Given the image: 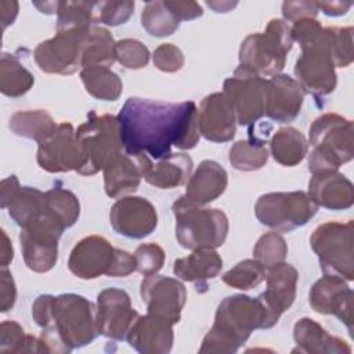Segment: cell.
<instances>
[{"label": "cell", "instance_id": "obj_1", "mask_svg": "<svg viewBox=\"0 0 354 354\" xmlns=\"http://www.w3.org/2000/svg\"><path fill=\"white\" fill-rule=\"evenodd\" d=\"M120 138L127 155L169 156L171 147L192 149L199 141L198 109L194 101L162 102L130 97L118 115Z\"/></svg>", "mask_w": 354, "mask_h": 354}, {"label": "cell", "instance_id": "obj_2", "mask_svg": "<svg viewBox=\"0 0 354 354\" xmlns=\"http://www.w3.org/2000/svg\"><path fill=\"white\" fill-rule=\"evenodd\" d=\"M32 317L43 329L40 353H69L100 335L97 307L80 295H41L32 304Z\"/></svg>", "mask_w": 354, "mask_h": 354}, {"label": "cell", "instance_id": "obj_3", "mask_svg": "<svg viewBox=\"0 0 354 354\" xmlns=\"http://www.w3.org/2000/svg\"><path fill=\"white\" fill-rule=\"evenodd\" d=\"M277 322L259 296H228L218 304L214 324L203 337L199 353H236L254 329H270Z\"/></svg>", "mask_w": 354, "mask_h": 354}, {"label": "cell", "instance_id": "obj_4", "mask_svg": "<svg viewBox=\"0 0 354 354\" xmlns=\"http://www.w3.org/2000/svg\"><path fill=\"white\" fill-rule=\"evenodd\" d=\"M353 122L337 113L318 116L310 127L308 170L311 174L339 170L353 159Z\"/></svg>", "mask_w": 354, "mask_h": 354}, {"label": "cell", "instance_id": "obj_5", "mask_svg": "<svg viewBox=\"0 0 354 354\" xmlns=\"http://www.w3.org/2000/svg\"><path fill=\"white\" fill-rule=\"evenodd\" d=\"M176 238L185 249L220 248L228 234V218L220 209H209L180 196L173 203Z\"/></svg>", "mask_w": 354, "mask_h": 354}, {"label": "cell", "instance_id": "obj_6", "mask_svg": "<svg viewBox=\"0 0 354 354\" xmlns=\"http://www.w3.org/2000/svg\"><path fill=\"white\" fill-rule=\"evenodd\" d=\"M293 39L290 26L279 18L268 22L264 32L250 33L239 48V65L246 66L263 76L278 75L292 50Z\"/></svg>", "mask_w": 354, "mask_h": 354}, {"label": "cell", "instance_id": "obj_7", "mask_svg": "<svg viewBox=\"0 0 354 354\" xmlns=\"http://www.w3.org/2000/svg\"><path fill=\"white\" fill-rule=\"evenodd\" d=\"M75 138L83 160L79 170L82 176L98 173L123 148L118 116L108 113L97 115L94 111L88 112L87 120L75 131Z\"/></svg>", "mask_w": 354, "mask_h": 354}, {"label": "cell", "instance_id": "obj_8", "mask_svg": "<svg viewBox=\"0 0 354 354\" xmlns=\"http://www.w3.org/2000/svg\"><path fill=\"white\" fill-rule=\"evenodd\" d=\"M353 232V220L347 223L328 221L313 231L310 243L324 274L336 275L346 281L354 279Z\"/></svg>", "mask_w": 354, "mask_h": 354}, {"label": "cell", "instance_id": "obj_9", "mask_svg": "<svg viewBox=\"0 0 354 354\" xmlns=\"http://www.w3.org/2000/svg\"><path fill=\"white\" fill-rule=\"evenodd\" d=\"M318 206L303 191L270 192L261 195L254 205L257 220L278 232H289L307 224Z\"/></svg>", "mask_w": 354, "mask_h": 354}, {"label": "cell", "instance_id": "obj_10", "mask_svg": "<svg viewBox=\"0 0 354 354\" xmlns=\"http://www.w3.org/2000/svg\"><path fill=\"white\" fill-rule=\"evenodd\" d=\"M93 26L61 29L54 37L37 44L33 53L37 66L46 73H75L80 69L82 55Z\"/></svg>", "mask_w": 354, "mask_h": 354}, {"label": "cell", "instance_id": "obj_11", "mask_svg": "<svg viewBox=\"0 0 354 354\" xmlns=\"http://www.w3.org/2000/svg\"><path fill=\"white\" fill-rule=\"evenodd\" d=\"M301 55L296 61L295 75L304 93L315 97L330 94L336 88L335 64L328 47L325 28L314 39L300 44Z\"/></svg>", "mask_w": 354, "mask_h": 354}, {"label": "cell", "instance_id": "obj_12", "mask_svg": "<svg viewBox=\"0 0 354 354\" xmlns=\"http://www.w3.org/2000/svg\"><path fill=\"white\" fill-rule=\"evenodd\" d=\"M223 94L241 126L253 124L266 115L267 80L246 66L239 65L232 76L224 80Z\"/></svg>", "mask_w": 354, "mask_h": 354}, {"label": "cell", "instance_id": "obj_13", "mask_svg": "<svg viewBox=\"0 0 354 354\" xmlns=\"http://www.w3.org/2000/svg\"><path fill=\"white\" fill-rule=\"evenodd\" d=\"M65 227L47 212L19 234L21 252L26 267L35 272L50 271L58 260V241Z\"/></svg>", "mask_w": 354, "mask_h": 354}, {"label": "cell", "instance_id": "obj_14", "mask_svg": "<svg viewBox=\"0 0 354 354\" xmlns=\"http://www.w3.org/2000/svg\"><path fill=\"white\" fill-rule=\"evenodd\" d=\"M37 165L48 173H66L71 170L79 173L83 160L71 123H58L57 129L39 142Z\"/></svg>", "mask_w": 354, "mask_h": 354}, {"label": "cell", "instance_id": "obj_15", "mask_svg": "<svg viewBox=\"0 0 354 354\" xmlns=\"http://www.w3.org/2000/svg\"><path fill=\"white\" fill-rule=\"evenodd\" d=\"M140 293L149 314L162 317L173 325L180 321L187 290L178 279L156 274L148 275L141 282Z\"/></svg>", "mask_w": 354, "mask_h": 354}, {"label": "cell", "instance_id": "obj_16", "mask_svg": "<svg viewBox=\"0 0 354 354\" xmlns=\"http://www.w3.org/2000/svg\"><path fill=\"white\" fill-rule=\"evenodd\" d=\"M138 315L124 290L108 288L98 293L97 326L100 335L113 340H123Z\"/></svg>", "mask_w": 354, "mask_h": 354}, {"label": "cell", "instance_id": "obj_17", "mask_svg": "<svg viewBox=\"0 0 354 354\" xmlns=\"http://www.w3.org/2000/svg\"><path fill=\"white\" fill-rule=\"evenodd\" d=\"M111 225L119 235L141 239L148 236L158 225L155 206L141 196L118 199L111 207Z\"/></svg>", "mask_w": 354, "mask_h": 354}, {"label": "cell", "instance_id": "obj_18", "mask_svg": "<svg viewBox=\"0 0 354 354\" xmlns=\"http://www.w3.org/2000/svg\"><path fill=\"white\" fill-rule=\"evenodd\" d=\"M311 308L318 314L337 317L353 333V290L346 279L325 274L318 279L308 295Z\"/></svg>", "mask_w": 354, "mask_h": 354}, {"label": "cell", "instance_id": "obj_19", "mask_svg": "<svg viewBox=\"0 0 354 354\" xmlns=\"http://www.w3.org/2000/svg\"><path fill=\"white\" fill-rule=\"evenodd\" d=\"M116 248H113L104 236L88 235L80 239L72 249L68 268L80 279H94L101 275H108Z\"/></svg>", "mask_w": 354, "mask_h": 354}, {"label": "cell", "instance_id": "obj_20", "mask_svg": "<svg viewBox=\"0 0 354 354\" xmlns=\"http://www.w3.org/2000/svg\"><path fill=\"white\" fill-rule=\"evenodd\" d=\"M201 136L213 142L231 141L236 131L235 112L223 93L206 95L198 111Z\"/></svg>", "mask_w": 354, "mask_h": 354}, {"label": "cell", "instance_id": "obj_21", "mask_svg": "<svg viewBox=\"0 0 354 354\" xmlns=\"http://www.w3.org/2000/svg\"><path fill=\"white\" fill-rule=\"evenodd\" d=\"M142 178L160 189L177 188L188 181L192 171V159L185 153H170L155 162L145 153L134 156Z\"/></svg>", "mask_w": 354, "mask_h": 354}, {"label": "cell", "instance_id": "obj_22", "mask_svg": "<svg viewBox=\"0 0 354 354\" xmlns=\"http://www.w3.org/2000/svg\"><path fill=\"white\" fill-rule=\"evenodd\" d=\"M130 347L142 354H167L173 347V324L162 317L138 315L126 336Z\"/></svg>", "mask_w": 354, "mask_h": 354}, {"label": "cell", "instance_id": "obj_23", "mask_svg": "<svg viewBox=\"0 0 354 354\" xmlns=\"http://www.w3.org/2000/svg\"><path fill=\"white\" fill-rule=\"evenodd\" d=\"M304 100V90L293 77L275 75L267 80L266 115L279 123H288L297 118Z\"/></svg>", "mask_w": 354, "mask_h": 354}, {"label": "cell", "instance_id": "obj_24", "mask_svg": "<svg viewBox=\"0 0 354 354\" xmlns=\"http://www.w3.org/2000/svg\"><path fill=\"white\" fill-rule=\"evenodd\" d=\"M307 195L318 207L344 210L354 203V185L337 170L322 171L313 174Z\"/></svg>", "mask_w": 354, "mask_h": 354}, {"label": "cell", "instance_id": "obj_25", "mask_svg": "<svg viewBox=\"0 0 354 354\" xmlns=\"http://www.w3.org/2000/svg\"><path fill=\"white\" fill-rule=\"evenodd\" d=\"M299 272L288 263H278L266 270L267 289L259 297L278 321L295 301Z\"/></svg>", "mask_w": 354, "mask_h": 354}, {"label": "cell", "instance_id": "obj_26", "mask_svg": "<svg viewBox=\"0 0 354 354\" xmlns=\"http://www.w3.org/2000/svg\"><path fill=\"white\" fill-rule=\"evenodd\" d=\"M227 185L228 174L225 169L217 162L206 159L199 163L194 174L188 178L183 198L189 203L203 206L223 195Z\"/></svg>", "mask_w": 354, "mask_h": 354}, {"label": "cell", "instance_id": "obj_27", "mask_svg": "<svg viewBox=\"0 0 354 354\" xmlns=\"http://www.w3.org/2000/svg\"><path fill=\"white\" fill-rule=\"evenodd\" d=\"M293 337L297 346L293 351L306 354L351 353V347L343 339L329 335L318 322L307 317L297 319L293 328Z\"/></svg>", "mask_w": 354, "mask_h": 354}, {"label": "cell", "instance_id": "obj_28", "mask_svg": "<svg viewBox=\"0 0 354 354\" xmlns=\"http://www.w3.org/2000/svg\"><path fill=\"white\" fill-rule=\"evenodd\" d=\"M104 187L109 198H119L134 192L142 178L140 169L122 152L113 155L102 167Z\"/></svg>", "mask_w": 354, "mask_h": 354}, {"label": "cell", "instance_id": "obj_29", "mask_svg": "<svg viewBox=\"0 0 354 354\" xmlns=\"http://www.w3.org/2000/svg\"><path fill=\"white\" fill-rule=\"evenodd\" d=\"M223 268V260L214 249H195L191 254L177 259L173 264V272L177 278L203 283L213 279Z\"/></svg>", "mask_w": 354, "mask_h": 354}, {"label": "cell", "instance_id": "obj_30", "mask_svg": "<svg viewBox=\"0 0 354 354\" xmlns=\"http://www.w3.org/2000/svg\"><path fill=\"white\" fill-rule=\"evenodd\" d=\"M270 152L279 165L293 167L306 158L308 142L300 130L288 126L275 131L270 141Z\"/></svg>", "mask_w": 354, "mask_h": 354}, {"label": "cell", "instance_id": "obj_31", "mask_svg": "<svg viewBox=\"0 0 354 354\" xmlns=\"http://www.w3.org/2000/svg\"><path fill=\"white\" fill-rule=\"evenodd\" d=\"M57 126L51 115L44 109L18 111L11 115L8 122V127L14 134L35 140L37 144L46 140Z\"/></svg>", "mask_w": 354, "mask_h": 354}, {"label": "cell", "instance_id": "obj_32", "mask_svg": "<svg viewBox=\"0 0 354 354\" xmlns=\"http://www.w3.org/2000/svg\"><path fill=\"white\" fill-rule=\"evenodd\" d=\"M80 79L86 91L97 100L116 101L123 91L120 77L108 66L84 68L80 71Z\"/></svg>", "mask_w": 354, "mask_h": 354}, {"label": "cell", "instance_id": "obj_33", "mask_svg": "<svg viewBox=\"0 0 354 354\" xmlns=\"http://www.w3.org/2000/svg\"><path fill=\"white\" fill-rule=\"evenodd\" d=\"M10 217L21 227L37 221L46 213V195L33 187H21L8 205Z\"/></svg>", "mask_w": 354, "mask_h": 354}, {"label": "cell", "instance_id": "obj_34", "mask_svg": "<svg viewBox=\"0 0 354 354\" xmlns=\"http://www.w3.org/2000/svg\"><path fill=\"white\" fill-rule=\"evenodd\" d=\"M35 83L33 75L8 53L1 54L0 59V91L7 97H21L26 94Z\"/></svg>", "mask_w": 354, "mask_h": 354}, {"label": "cell", "instance_id": "obj_35", "mask_svg": "<svg viewBox=\"0 0 354 354\" xmlns=\"http://www.w3.org/2000/svg\"><path fill=\"white\" fill-rule=\"evenodd\" d=\"M46 195V212L59 221L65 228L72 227L80 214V203L77 196L59 187H54L44 192Z\"/></svg>", "mask_w": 354, "mask_h": 354}, {"label": "cell", "instance_id": "obj_36", "mask_svg": "<svg viewBox=\"0 0 354 354\" xmlns=\"http://www.w3.org/2000/svg\"><path fill=\"white\" fill-rule=\"evenodd\" d=\"M230 163L241 171H253L261 169L268 160V149L264 141L257 138L236 141L230 148Z\"/></svg>", "mask_w": 354, "mask_h": 354}, {"label": "cell", "instance_id": "obj_37", "mask_svg": "<svg viewBox=\"0 0 354 354\" xmlns=\"http://www.w3.org/2000/svg\"><path fill=\"white\" fill-rule=\"evenodd\" d=\"M141 25L151 36L165 37L178 29L180 21L166 7L165 1L155 0L145 4L141 12Z\"/></svg>", "mask_w": 354, "mask_h": 354}, {"label": "cell", "instance_id": "obj_38", "mask_svg": "<svg viewBox=\"0 0 354 354\" xmlns=\"http://www.w3.org/2000/svg\"><path fill=\"white\" fill-rule=\"evenodd\" d=\"M266 270L267 268L256 259H246L228 270L221 278L223 282L231 288L249 290L266 279Z\"/></svg>", "mask_w": 354, "mask_h": 354}, {"label": "cell", "instance_id": "obj_39", "mask_svg": "<svg viewBox=\"0 0 354 354\" xmlns=\"http://www.w3.org/2000/svg\"><path fill=\"white\" fill-rule=\"evenodd\" d=\"M0 353H40L39 337L26 335L15 321H3L0 326Z\"/></svg>", "mask_w": 354, "mask_h": 354}, {"label": "cell", "instance_id": "obj_40", "mask_svg": "<svg viewBox=\"0 0 354 354\" xmlns=\"http://www.w3.org/2000/svg\"><path fill=\"white\" fill-rule=\"evenodd\" d=\"M94 24V1H59L57 30L84 28Z\"/></svg>", "mask_w": 354, "mask_h": 354}, {"label": "cell", "instance_id": "obj_41", "mask_svg": "<svg viewBox=\"0 0 354 354\" xmlns=\"http://www.w3.org/2000/svg\"><path fill=\"white\" fill-rule=\"evenodd\" d=\"M328 47L335 68H346L353 62V28H325Z\"/></svg>", "mask_w": 354, "mask_h": 354}, {"label": "cell", "instance_id": "obj_42", "mask_svg": "<svg viewBox=\"0 0 354 354\" xmlns=\"http://www.w3.org/2000/svg\"><path fill=\"white\" fill-rule=\"evenodd\" d=\"M288 254L286 241L277 232H267L259 238L253 248V256L266 268L285 261Z\"/></svg>", "mask_w": 354, "mask_h": 354}, {"label": "cell", "instance_id": "obj_43", "mask_svg": "<svg viewBox=\"0 0 354 354\" xmlns=\"http://www.w3.org/2000/svg\"><path fill=\"white\" fill-rule=\"evenodd\" d=\"M116 61L127 69H141L149 62V50L136 39H122L115 43Z\"/></svg>", "mask_w": 354, "mask_h": 354}, {"label": "cell", "instance_id": "obj_44", "mask_svg": "<svg viewBox=\"0 0 354 354\" xmlns=\"http://www.w3.org/2000/svg\"><path fill=\"white\" fill-rule=\"evenodd\" d=\"M134 12V1H94V24L118 26Z\"/></svg>", "mask_w": 354, "mask_h": 354}, {"label": "cell", "instance_id": "obj_45", "mask_svg": "<svg viewBox=\"0 0 354 354\" xmlns=\"http://www.w3.org/2000/svg\"><path fill=\"white\" fill-rule=\"evenodd\" d=\"M136 264L137 271L144 277L156 274L165 263V252L158 243H142L136 252Z\"/></svg>", "mask_w": 354, "mask_h": 354}, {"label": "cell", "instance_id": "obj_46", "mask_svg": "<svg viewBox=\"0 0 354 354\" xmlns=\"http://www.w3.org/2000/svg\"><path fill=\"white\" fill-rule=\"evenodd\" d=\"M153 65L162 72H178L184 66V55L177 46L165 43L153 51Z\"/></svg>", "mask_w": 354, "mask_h": 354}, {"label": "cell", "instance_id": "obj_47", "mask_svg": "<svg viewBox=\"0 0 354 354\" xmlns=\"http://www.w3.org/2000/svg\"><path fill=\"white\" fill-rule=\"evenodd\" d=\"M317 1H283L282 15L286 21L296 22L303 18H315L318 14Z\"/></svg>", "mask_w": 354, "mask_h": 354}, {"label": "cell", "instance_id": "obj_48", "mask_svg": "<svg viewBox=\"0 0 354 354\" xmlns=\"http://www.w3.org/2000/svg\"><path fill=\"white\" fill-rule=\"evenodd\" d=\"M0 310L3 313L11 310L17 300V288L12 274L7 267H1L0 271Z\"/></svg>", "mask_w": 354, "mask_h": 354}, {"label": "cell", "instance_id": "obj_49", "mask_svg": "<svg viewBox=\"0 0 354 354\" xmlns=\"http://www.w3.org/2000/svg\"><path fill=\"white\" fill-rule=\"evenodd\" d=\"M166 7L174 14V17L181 21H191L202 17L203 10L196 1H183V0H166Z\"/></svg>", "mask_w": 354, "mask_h": 354}, {"label": "cell", "instance_id": "obj_50", "mask_svg": "<svg viewBox=\"0 0 354 354\" xmlns=\"http://www.w3.org/2000/svg\"><path fill=\"white\" fill-rule=\"evenodd\" d=\"M134 271H137L134 254H130L129 252L122 249H116L115 260L108 277H127Z\"/></svg>", "mask_w": 354, "mask_h": 354}, {"label": "cell", "instance_id": "obj_51", "mask_svg": "<svg viewBox=\"0 0 354 354\" xmlns=\"http://www.w3.org/2000/svg\"><path fill=\"white\" fill-rule=\"evenodd\" d=\"M19 188H21V185H19V181L15 176H10L7 178L1 180V184H0V206L3 209L8 207L11 201L18 194Z\"/></svg>", "mask_w": 354, "mask_h": 354}, {"label": "cell", "instance_id": "obj_52", "mask_svg": "<svg viewBox=\"0 0 354 354\" xmlns=\"http://www.w3.org/2000/svg\"><path fill=\"white\" fill-rule=\"evenodd\" d=\"M18 15V1L14 0H1L0 1V19L3 30L11 25Z\"/></svg>", "mask_w": 354, "mask_h": 354}, {"label": "cell", "instance_id": "obj_53", "mask_svg": "<svg viewBox=\"0 0 354 354\" xmlns=\"http://www.w3.org/2000/svg\"><path fill=\"white\" fill-rule=\"evenodd\" d=\"M318 10L330 17H339L346 14L353 6L351 1H317Z\"/></svg>", "mask_w": 354, "mask_h": 354}, {"label": "cell", "instance_id": "obj_54", "mask_svg": "<svg viewBox=\"0 0 354 354\" xmlns=\"http://www.w3.org/2000/svg\"><path fill=\"white\" fill-rule=\"evenodd\" d=\"M14 259V249L6 231L1 230V246H0V263L1 267H7Z\"/></svg>", "mask_w": 354, "mask_h": 354}, {"label": "cell", "instance_id": "obj_55", "mask_svg": "<svg viewBox=\"0 0 354 354\" xmlns=\"http://www.w3.org/2000/svg\"><path fill=\"white\" fill-rule=\"evenodd\" d=\"M206 4L213 8L216 12H227L231 8H234L236 6V3H231V1H225V3H220V1H206Z\"/></svg>", "mask_w": 354, "mask_h": 354}, {"label": "cell", "instance_id": "obj_56", "mask_svg": "<svg viewBox=\"0 0 354 354\" xmlns=\"http://www.w3.org/2000/svg\"><path fill=\"white\" fill-rule=\"evenodd\" d=\"M33 4H35L41 12H46V14H57L59 1H55V3H33Z\"/></svg>", "mask_w": 354, "mask_h": 354}]
</instances>
